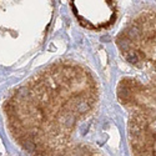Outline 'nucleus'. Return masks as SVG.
<instances>
[{"instance_id": "obj_1", "label": "nucleus", "mask_w": 156, "mask_h": 156, "mask_svg": "<svg viewBox=\"0 0 156 156\" xmlns=\"http://www.w3.org/2000/svg\"><path fill=\"white\" fill-rule=\"evenodd\" d=\"M125 60L141 76L120 81L118 95L129 110V137L134 156H156V10L137 15L120 34Z\"/></svg>"}, {"instance_id": "obj_2", "label": "nucleus", "mask_w": 156, "mask_h": 156, "mask_svg": "<svg viewBox=\"0 0 156 156\" xmlns=\"http://www.w3.org/2000/svg\"><path fill=\"white\" fill-rule=\"evenodd\" d=\"M83 156H96L95 154H93V155H83Z\"/></svg>"}]
</instances>
